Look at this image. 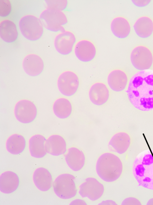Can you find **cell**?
Returning <instances> with one entry per match:
<instances>
[{"instance_id":"cell-22","label":"cell","mask_w":153,"mask_h":205,"mask_svg":"<svg viewBox=\"0 0 153 205\" xmlns=\"http://www.w3.org/2000/svg\"><path fill=\"white\" fill-rule=\"evenodd\" d=\"M18 33L15 24L9 19H4L0 22V37L7 43L15 42L17 39Z\"/></svg>"},{"instance_id":"cell-5","label":"cell","mask_w":153,"mask_h":205,"mask_svg":"<svg viewBox=\"0 0 153 205\" xmlns=\"http://www.w3.org/2000/svg\"><path fill=\"white\" fill-rule=\"evenodd\" d=\"M75 179L73 175L68 173L58 176L53 183V190L56 195L64 199H69L75 196L77 192Z\"/></svg>"},{"instance_id":"cell-3","label":"cell","mask_w":153,"mask_h":205,"mask_svg":"<svg viewBox=\"0 0 153 205\" xmlns=\"http://www.w3.org/2000/svg\"><path fill=\"white\" fill-rule=\"evenodd\" d=\"M96 169L97 174L103 180L112 182L117 180L121 176L123 165L121 160L116 155L105 152L98 158Z\"/></svg>"},{"instance_id":"cell-6","label":"cell","mask_w":153,"mask_h":205,"mask_svg":"<svg viewBox=\"0 0 153 205\" xmlns=\"http://www.w3.org/2000/svg\"><path fill=\"white\" fill-rule=\"evenodd\" d=\"M39 19L45 28L53 32L64 31L63 26L68 22L67 17L63 12L48 9L41 12Z\"/></svg>"},{"instance_id":"cell-14","label":"cell","mask_w":153,"mask_h":205,"mask_svg":"<svg viewBox=\"0 0 153 205\" xmlns=\"http://www.w3.org/2000/svg\"><path fill=\"white\" fill-rule=\"evenodd\" d=\"M22 67L25 72L31 76L40 75L43 72L44 64L43 60L39 55L30 54L26 55L23 59Z\"/></svg>"},{"instance_id":"cell-12","label":"cell","mask_w":153,"mask_h":205,"mask_svg":"<svg viewBox=\"0 0 153 205\" xmlns=\"http://www.w3.org/2000/svg\"><path fill=\"white\" fill-rule=\"evenodd\" d=\"M74 53L80 61L88 63L95 57L97 49L94 43L90 40L82 39L78 41L74 47Z\"/></svg>"},{"instance_id":"cell-19","label":"cell","mask_w":153,"mask_h":205,"mask_svg":"<svg viewBox=\"0 0 153 205\" xmlns=\"http://www.w3.org/2000/svg\"><path fill=\"white\" fill-rule=\"evenodd\" d=\"M33 180L36 186L42 191H47L52 186V176L49 171L45 168H39L35 171Z\"/></svg>"},{"instance_id":"cell-16","label":"cell","mask_w":153,"mask_h":205,"mask_svg":"<svg viewBox=\"0 0 153 205\" xmlns=\"http://www.w3.org/2000/svg\"><path fill=\"white\" fill-rule=\"evenodd\" d=\"M131 142L130 135L125 132H119L114 134L108 143L110 149L119 154L126 152L129 148Z\"/></svg>"},{"instance_id":"cell-26","label":"cell","mask_w":153,"mask_h":205,"mask_svg":"<svg viewBox=\"0 0 153 205\" xmlns=\"http://www.w3.org/2000/svg\"><path fill=\"white\" fill-rule=\"evenodd\" d=\"M26 145V141L25 137L21 134L16 133L9 136L6 143L7 151L15 155L22 153L25 149Z\"/></svg>"},{"instance_id":"cell-17","label":"cell","mask_w":153,"mask_h":205,"mask_svg":"<svg viewBox=\"0 0 153 205\" xmlns=\"http://www.w3.org/2000/svg\"><path fill=\"white\" fill-rule=\"evenodd\" d=\"M46 152L51 155L59 156L64 154L67 151V144L64 138L57 134L50 136L46 140Z\"/></svg>"},{"instance_id":"cell-29","label":"cell","mask_w":153,"mask_h":205,"mask_svg":"<svg viewBox=\"0 0 153 205\" xmlns=\"http://www.w3.org/2000/svg\"><path fill=\"white\" fill-rule=\"evenodd\" d=\"M140 1L141 2H140L139 0H133L132 1H133V2L134 5L140 7H144L147 5L150 1V0H143V2H141V1Z\"/></svg>"},{"instance_id":"cell-1","label":"cell","mask_w":153,"mask_h":205,"mask_svg":"<svg viewBox=\"0 0 153 205\" xmlns=\"http://www.w3.org/2000/svg\"><path fill=\"white\" fill-rule=\"evenodd\" d=\"M136 108L142 111L153 110V70L140 71L130 78L126 91Z\"/></svg>"},{"instance_id":"cell-10","label":"cell","mask_w":153,"mask_h":205,"mask_svg":"<svg viewBox=\"0 0 153 205\" xmlns=\"http://www.w3.org/2000/svg\"><path fill=\"white\" fill-rule=\"evenodd\" d=\"M79 193L82 198H87L91 201H96L102 195L104 188L103 184L96 179L89 177L79 187Z\"/></svg>"},{"instance_id":"cell-9","label":"cell","mask_w":153,"mask_h":205,"mask_svg":"<svg viewBox=\"0 0 153 205\" xmlns=\"http://www.w3.org/2000/svg\"><path fill=\"white\" fill-rule=\"evenodd\" d=\"M14 113L16 119L20 122L29 123L36 118L37 110L35 104L30 100L26 99L21 100L16 104Z\"/></svg>"},{"instance_id":"cell-21","label":"cell","mask_w":153,"mask_h":205,"mask_svg":"<svg viewBox=\"0 0 153 205\" xmlns=\"http://www.w3.org/2000/svg\"><path fill=\"white\" fill-rule=\"evenodd\" d=\"M111 31L117 38L123 39L130 34L131 27L128 20L125 18L118 16L113 19L110 24Z\"/></svg>"},{"instance_id":"cell-20","label":"cell","mask_w":153,"mask_h":205,"mask_svg":"<svg viewBox=\"0 0 153 205\" xmlns=\"http://www.w3.org/2000/svg\"><path fill=\"white\" fill-rule=\"evenodd\" d=\"M19 183L18 176L15 172L7 171L0 176V190L5 194L12 193L18 189Z\"/></svg>"},{"instance_id":"cell-28","label":"cell","mask_w":153,"mask_h":205,"mask_svg":"<svg viewBox=\"0 0 153 205\" xmlns=\"http://www.w3.org/2000/svg\"><path fill=\"white\" fill-rule=\"evenodd\" d=\"M12 10V5L10 1H0V16L4 17L7 16Z\"/></svg>"},{"instance_id":"cell-7","label":"cell","mask_w":153,"mask_h":205,"mask_svg":"<svg viewBox=\"0 0 153 205\" xmlns=\"http://www.w3.org/2000/svg\"><path fill=\"white\" fill-rule=\"evenodd\" d=\"M133 66L140 71L149 69L153 63V54L151 50L143 45H138L132 50L130 56Z\"/></svg>"},{"instance_id":"cell-2","label":"cell","mask_w":153,"mask_h":205,"mask_svg":"<svg viewBox=\"0 0 153 205\" xmlns=\"http://www.w3.org/2000/svg\"><path fill=\"white\" fill-rule=\"evenodd\" d=\"M132 171L140 186L153 190V149L144 150L137 155Z\"/></svg>"},{"instance_id":"cell-18","label":"cell","mask_w":153,"mask_h":205,"mask_svg":"<svg viewBox=\"0 0 153 205\" xmlns=\"http://www.w3.org/2000/svg\"><path fill=\"white\" fill-rule=\"evenodd\" d=\"M65 158L69 167L75 171L81 170L85 164V157L84 153L75 147H71L68 149Z\"/></svg>"},{"instance_id":"cell-24","label":"cell","mask_w":153,"mask_h":205,"mask_svg":"<svg viewBox=\"0 0 153 205\" xmlns=\"http://www.w3.org/2000/svg\"><path fill=\"white\" fill-rule=\"evenodd\" d=\"M133 27L138 37L146 38L149 37L153 32V21L149 16H142L137 20Z\"/></svg>"},{"instance_id":"cell-25","label":"cell","mask_w":153,"mask_h":205,"mask_svg":"<svg viewBox=\"0 0 153 205\" xmlns=\"http://www.w3.org/2000/svg\"><path fill=\"white\" fill-rule=\"evenodd\" d=\"M54 114L61 119H66L71 114L73 107L71 102L68 98L61 97L54 101L53 106Z\"/></svg>"},{"instance_id":"cell-13","label":"cell","mask_w":153,"mask_h":205,"mask_svg":"<svg viewBox=\"0 0 153 205\" xmlns=\"http://www.w3.org/2000/svg\"><path fill=\"white\" fill-rule=\"evenodd\" d=\"M90 101L94 104L101 106L105 104L110 97V91L104 83L97 82L90 86L88 92Z\"/></svg>"},{"instance_id":"cell-15","label":"cell","mask_w":153,"mask_h":205,"mask_svg":"<svg viewBox=\"0 0 153 205\" xmlns=\"http://www.w3.org/2000/svg\"><path fill=\"white\" fill-rule=\"evenodd\" d=\"M108 84L113 91L119 92L125 89L128 84V78L126 73L120 69L111 71L107 78Z\"/></svg>"},{"instance_id":"cell-23","label":"cell","mask_w":153,"mask_h":205,"mask_svg":"<svg viewBox=\"0 0 153 205\" xmlns=\"http://www.w3.org/2000/svg\"><path fill=\"white\" fill-rule=\"evenodd\" d=\"M46 139L43 136L36 134L32 136L29 141V148L31 155L36 158H42L47 154L45 148Z\"/></svg>"},{"instance_id":"cell-8","label":"cell","mask_w":153,"mask_h":205,"mask_svg":"<svg viewBox=\"0 0 153 205\" xmlns=\"http://www.w3.org/2000/svg\"><path fill=\"white\" fill-rule=\"evenodd\" d=\"M79 79L77 74L70 70L61 73L57 81L58 88L63 95L70 97L75 95L79 86Z\"/></svg>"},{"instance_id":"cell-4","label":"cell","mask_w":153,"mask_h":205,"mask_svg":"<svg viewBox=\"0 0 153 205\" xmlns=\"http://www.w3.org/2000/svg\"><path fill=\"white\" fill-rule=\"evenodd\" d=\"M19 27L22 35L31 41L39 40L44 32L43 25L39 18L32 15H25L19 22Z\"/></svg>"},{"instance_id":"cell-27","label":"cell","mask_w":153,"mask_h":205,"mask_svg":"<svg viewBox=\"0 0 153 205\" xmlns=\"http://www.w3.org/2000/svg\"><path fill=\"white\" fill-rule=\"evenodd\" d=\"M45 3L47 9L62 11L65 10L68 6L67 0H46Z\"/></svg>"},{"instance_id":"cell-11","label":"cell","mask_w":153,"mask_h":205,"mask_svg":"<svg viewBox=\"0 0 153 205\" xmlns=\"http://www.w3.org/2000/svg\"><path fill=\"white\" fill-rule=\"evenodd\" d=\"M76 41L74 34L71 31L65 30L56 36L54 43L56 49L59 53L67 55L72 51Z\"/></svg>"}]
</instances>
